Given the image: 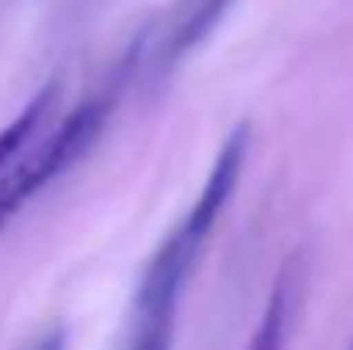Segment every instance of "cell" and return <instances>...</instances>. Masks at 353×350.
Returning <instances> with one entry per match:
<instances>
[{"label":"cell","mask_w":353,"mask_h":350,"mask_svg":"<svg viewBox=\"0 0 353 350\" xmlns=\"http://www.w3.org/2000/svg\"><path fill=\"white\" fill-rule=\"evenodd\" d=\"M302 292H305V257L302 251H295L278 278H274V289H271V299H268V309L257 323V333L250 337V347H285L288 344V333L295 327V316H299V302H302Z\"/></svg>","instance_id":"obj_2"},{"label":"cell","mask_w":353,"mask_h":350,"mask_svg":"<svg viewBox=\"0 0 353 350\" xmlns=\"http://www.w3.org/2000/svg\"><path fill=\"white\" fill-rule=\"evenodd\" d=\"M223 7H227V0H189L185 17L175 24L172 38L165 41V66H172L179 55H185L189 45H196L213 28V21L223 14Z\"/></svg>","instance_id":"obj_4"},{"label":"cell","mask_w":353,"mask_h":350,"mask_svg":"<svg viewBox=\"0 0 353 350\" xmlns=\"http://www.w3.org/2000/svg\"><path fill=\"white\" fill-rule=\"evenodd\" d=\"M110 117V100H86L72 117H65L48 141H41L34 151H21L10 168L0 175V231L38 196L45 193L59 175H65L103 134Z\"/></svg>","instance_id":"obj_1"},{"label":"cell","mask_w":353,"mask_h":350,"mask_svg":"<svg viewBox=\"0 0 353 350\" xmlns=\"http://www.w3.org/2000/svg\"><path fill=\"white\" fill-rule=\"evenodd\" d=\"M55 97H59V86H45V90H38L31 100H28V107L21 110V114L14 117L10 124H3L0 127V172L31 144V137L41 130V124H45V117L52 114V104H55Z\"/></svg>","instance_id":"obj_3"}]
</instances>
